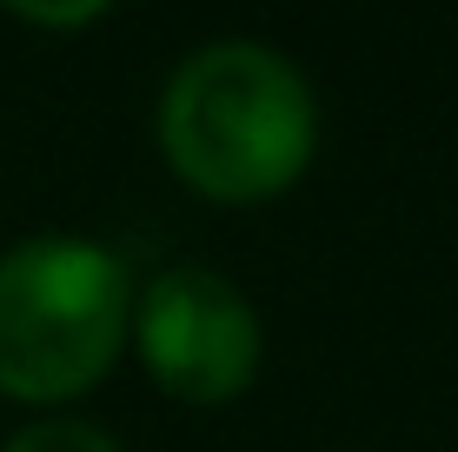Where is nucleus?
<instances>
[{
	"mask_svg": "<svg viewBox=\"0 0 458 452\" xmlns=\"http://www.w3.org/2000/svg\"><path fill=\"white\" fill-rule=\"evenodd\" d=\"M133 286L120 253L81 233H34L0 253V393L60 406L120 360Z\"/></svg>",
	"mask_w": 458,
	"mask_h": 452,
	"instance_id": "2",
	"label": "nucleus"
},
{
	"mask_svg": "<svg viewBox=\"0 0 458 452\" xmlns=\"http://www.w3.org/2000/svg\"><path fill=\"white\" fill-rule=\"evenodd\" d=\"M133 333L153 386L186 406H226L259 372V313L213 267H166L133 300Z\"/></svg>",
	"mask_w": 458,
	"mask_h": 452,
	"instance_id": "3",
	"label": "nucleus"
},
{
	"mask_svg": "<svg viewBox=\"0 0 458 452\" xmlns=\"http://www.w3.org/2000/svg\"><path fill=\"white\" fill-rule=\"evenodd\" d=\"M100 0H87V7H13V21H34V27H93L100 21Z\"/></svg>",
	"mask_w": 458,
	"mask_h": 452,
	"instance_id": "5",
	"label": "nucleus"
},
{
	"mask_svg": "<svg viewBox=\"0 0 458 452\" xmlns=\"http://www.w3.org/2000/svg\"><path fill=\"white\" fill-rule=\"evenodd\" d=\"M319 107L306 73L266 40H207L160 93V153L219 207L273 200L306 174Z\"/></svg>",
	"mask_w": 458,
	"mask_h": 452,
	"instance_id": "1",
	"label": "nucleus"
},
{
	"mask_svg": "<svg viewBox=\"0 0 458 452\" xmlns=\"http://www.w3.org/2000/svg\"><path fill=\"white\" fill-rule=\"evenodd\" d=\"M0 452H120L114 432H100L93 419H34V426H21Z\"/></svg>",
	"mask_w": 458,
	"mask_h": 452,
	"instance_id": "4",
	"label": "nucleus"
}]
</instances>
